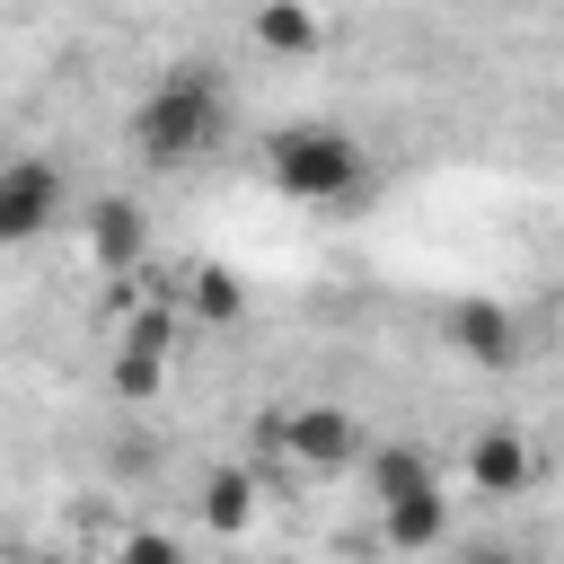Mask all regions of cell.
<instances>
[{
  "label": "cell",
  "mask_w": 564,
  "mask_h": 564,
  "mask_svg": "<svg viewBox=\"0 0 564 564\" xmlns=\"http://www.w3.org/2000/svg\"><path fill=\"white\" fill-rule=\"evenodd\" d=\"M555 326H564V291H555Z\"/></svg>",
  "instance_id": "2e32d148"
},
{
  "label": "cell",
  "mask_w": 564,
  "mask_h": 564,
  "mask_svg": "<svg viewBox=\"0 0 564 564\" xmlns=\"http://www.w3.org/2000/svg\"><path fill=\"white\" fill-rule=\"evenodd\" d=\"M167 361H176V300H141L132 317H123V335H115V397L123 405H150L159 388H167Z\"/></svg>",
  "instance_id": "277c9868"
},
{
  "label": "cell",
  "mask_w": 564,
  "mask_h": 564,
  "mask_svg": "<svg viewBox=\"0 0 564 564\" xmlns=\"http://www.w3.org/2000/svg\"><path fill=\"white\" fill-rule=\"evenodd\" d=\"M441 538H449V494H414V502L379 511V546L388 555H432Z\"/></svg>",
  "instance_id": "30bf717a"
},
{
  "label": "cell",
  "mask_w": 564,
  "mask_h": 564,
  "mask_svg": "<svg viewBox=\"0 0 564 564\" xmlns=\"http://www.w3.org/2000/svg\"><path fill=\"white\" fill-rule=\"evenodd\" d=\"M361 494L388 511V502H414V494H441V476H432V458L414 449V441H370V458H361Z\"/></svg>",
  "instance_id": "9c48e42d"
},
{
  "label": "cell",
  "mask_w": 564,
  "mask_h": 564,
  "mask_svg": "<svg viewBox=\"0 0 564 564\" xmlns=\"http://www.w3.org/2000/svg\"><path fill=\"white\" fill-rule=\"evenodd\" d=\"M238 308H247L238 273H220V264H194V273H185V317H203V326H229Z\"/></svg>",
  "instance_id": "7c38bea8"
},
{
  "label": "cell",
  "mask_w": 564,
  "mask_h": 564,
  "mask_svg": "<svg viewBox=\"0 0 564 564\" xmlns=\"http://www.w3.org/2000/svg\"><path fill=\"white\" fill-rule=\"evenodd\" d=\"M264 449L291 476H352L370 458V432L352 405H291V414H264Z\"/></svg>",
  "instance_id": "3957f363"
},
{
  "label": "cell",
  "mask_w": 564,
  "mask_h": 564,
  "mask_svg": "<svg viewBox=\"0 0 564 564\" xmlns=\"http://www.w3.org/2000/svg\"><path fill=\"white\" fill-rule=\"evenodd\" d=\"M441 344H449L467 370H511V361H520V317H511L502 300H458V308L441 317Z\"/></svg>",
  "instance_id": "8992f818"
},
{
  "label": "cell",
  "mask_w": 564,
  "mask_h": 564,
  "mask_svg": "<svg viewBox=\"0 0 564 564\" xmlns=\"http://www.w3.org/2000/svg\"><path fill=\"white\" fill-rule=\"evenodd\" d=\"M203 520L220 538H247L256 529V467H212L203 476Z\"/></svg>",
  "instance_id": "8fae6325"
},
{
  "label": "cell",
  "mask_w": 564,
  "mask_h": 564,
  "mask_svg": "<svg viewBox=\"0 0 564 564\" xmlns=\"http://www.w3.org/2000/svg\"><path fill=\"white\" fill-rule=\"evenodd\" d=\"M62 220V167L53 159H9L0 167V247H26Z\"/></svg>",
  "instance_id": "5b68a950"
},
{
  "label": "cell",
  "mask_w": 564,
  "mask_h": 564,
  "mask_svg": "<svg viewBox=\"0 0 564 564\" xmlns=\"http://www.w3.org/2000/svg\"><path fill=\"white\" fill-rule=\"evenodd\" d=\"M220 132H229V97H220V79H212L203 62L159 70V79L141 88V106H132V150H141L150 167H185V159H203Z\"/></svg>",
  "instance_id": "6da1fadb"
},
{
  "label": "cell",
  "mask_w": 564,
  "mask_h": 564,
  "mask_svg": "<svg viewBox=\"0 0 564 564\" xmlns=\"http://www.w3.org/2000/svg\"><path fill=\"white\" fill-rule=\"evenodd\" d=\"M264 176L291 203H352L370 185V159H361V141L344 123H282L264 141Z\"/></svg>",
  "instance_id": "7a4b0ae2"
},
{
  "label": "cell",
  "mask_w": 564,
  "mask_h": 564,
  "mask_svg": "<svg viewBox=\"0 0 564 564\" xmlns=\"http://www.w3.org/2000/svg\"><path fill=\"white\" fill-rule=\"evenodd\" d=\"M467 564H520L511 546H467Z\"/></svg>",
  "instance_id": "9a60e30c"
},
{
  "label": "cell",
  "mask_w": 564,
  "mask_h": 564,
  "mask_svg": "<svg viewBox=\"0 0 564 564\" xmlns=\"http://www.w3.org/2000/svg\"><path fill=\"white\" fill-rule=\"evenodd\" d=\"M115 564H185V555H176V538H159V529H132V538L115 546Z\"/></svg>",
  "instance_id": "5bb4252c"
},
{
  "label": "cell",
  "mask_w": 564,
  "mask_h": 564,
  "mask_svg": "<svg viewBox=\"0 0 564 564\" xmlns=\"http://www.w3.org/2000/svg\"><path fill=\"white\" fill-rule=\"evenodd\" d=\"M529 476H538V449H529V432H511V423H485V432L467 441V485H476V494L511 502V494H529Z\"/></svg>",
  "instance_id": "ba28073f"
},
{
  "label": "cell",
  "mask_w": 564,
  "mask_h": 564,
  "mask_svg": "<svg viewBox=\"0 0 564 564\" xmlns=\"http://www.w3.org/2000/svg\"><path fill=\"white\" fill-rule=\"evenodd\" d=\"M0 167H9V159H0Z\"/></svg>",
  "instance_id": "e0dca14e"
},
{
  "label": "cell",
  "mask_w": 564,
  "mask_h": 564,
  "mask_svg": "<svg viewBox=\"0 0 564 564\" xmlns=\"http://www.w3.org/2000/svg\"><path fill=\"white\" fill-rule=\"evenodd\" d=\"M88 256H97V273H141L150 264V220H141L132 194H97L88 203Z\"/></svg>",
  "instance_id": "52a82bcc"
},
{
  "label": "cell",
  "mask_w": 564,
  "mask_h": 564,
  "mask_svg": "<svg viewBox=\"0 0 564 564\" xmlns=\"http://www.w3.org/2000/svg\"><path fill=\"white\" fill-rule=\"evenodd\" d=\"M326 26H317V9H256V44L264 53H308Z\"/></svg>",
  "instance_id": "4fadbf2b"
}]
</instances>
